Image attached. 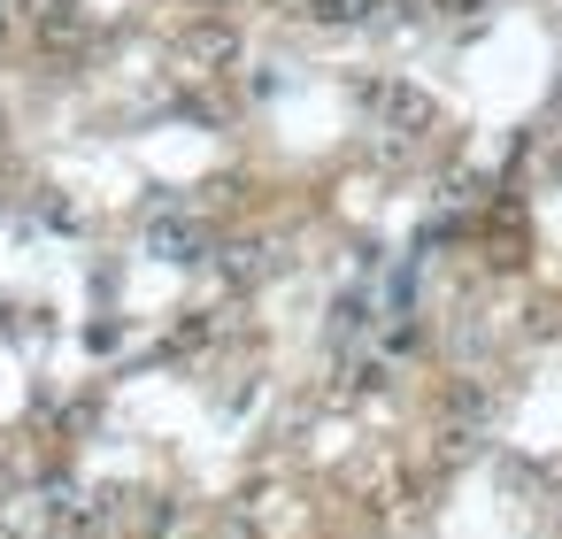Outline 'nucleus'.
I'll list each match as a JSON object with an SVG mask.
<instances>
[{
  "label": "nucleus",
  "mask_w": 562,
  "mask_h": 539,
  "mask_svg": "<svg viewBox=\"0 0 562 539\" xmlns=\"http://www.w3.org/2000/svg\"><path fill=\"white\" fill-rule=\"evenodd\" d=\"M178 63H186L193 78H209V70H224V63H232V32H216V24H209V32H193V40L178 47Z\"/></svg>",
  "instance_id": "2"
},
{
  "label": "nucleus",
  "mask_w": 562,
  "mask_h": 539,
  "mask_svg": "<svg viewBox=\"0 0 562 539\" xmlns=\"http://www.w3.org/2000/svg\"><path fill=\"white\" fill-rule=\"evenodd\" d=\"M147 255H162V262H201V255H209V224H201L193 209H155V216H147Z\"/></svg>",
  "instance_id": "1"
}]
</instances>
